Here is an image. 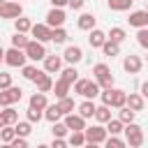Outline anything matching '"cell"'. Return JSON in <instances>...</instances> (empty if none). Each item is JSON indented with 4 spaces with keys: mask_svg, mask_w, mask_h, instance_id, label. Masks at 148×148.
<instances>
[{
    "mask_svg": "<svg viewBox=\"0 0 148 148\" xmlns=\"http://www.w3.org/2000/svg\"><path fill=\"white\" fill-rule=\"evenodd\" d=\"M106 132H109V136H120V134L125 132V123H123L120 118H111V120L106 123Z\"/></svg>",
    "mask_w": 148,
    "mask_h": 148,
    "instance_id": "obj_25",
    "label": "cell"
},
{
    "mask_svg": "<svg viewBox=\"0 0 148 148\" xmlns=\"http://www.w3.org/2000/svg\"><path fill=\"white\" fill-rule=\"evenodd\" d=\"M65 125H67L72 132H86V127H88V125H86V118H83L79 111H76V113H67V116H65Z\"/></svg>",
    "mask_w": 148,
    "mask_h": 148,
    "instance_id": "obj_11",
    "label": "cell"
},
{
    "mask_svg": "<svg viewBox=\"0 0 148 148\" xmlns=\"http://www.w3.org/2000/svg\"><path fill=\"white\" fill-rule=\"evenodd\" d=\"M16 123H18V111L14 106H2V111H0V127L16 125Z\"/></svg>",
    "mask_w": 148,
    "mask_h": 148,
    "instance_id": "obj_17",
    "label": "cell"
},
{
    "mask_svg": "<svg viewBox=\"0 0 148 148\" xmlns=\"http://www.w3.org/2000/svg\"><path fill=\"white\" fill-rule=\"evenodd\" d=\"M136 44H139L141 49H146V51H148V28L136 30Z\"/></svg>",
    "mask_w": 148,
    "mask_h": 148,
    "instance_id": "obj_44",
    "label": "cell"
},
{
    "mask_svg": "<svg viewBox=\"0 0 148 148\" xmlns=\"http://www.w3.org/2000/svg\"><path fill=\"white\" fill-rule=\"evenodd\" d=\"M32 83L37 86V90H39V92H51V90H53V86H56V83H53V79H51V74H49L46 69H42V72H39V76H37Z\"/></svg>",
    "mask_w": 148,
    "mask_h": 148,
    "instance_id": "obj_14",
    "label": "cell"
},
{
    "mask_svg": "<svg viewBox=\"0 0 148 148\" xmlns=\"http://www.w3.org/2000/svg\"><path fill=\"white\" fill-rule=\"evenodd\" d=\"M39 72H42V69H37L35 65H25V67H21V76L28 79V81H35V79L39 76Z\"/></svg>",
    "mask_w": 148,
    "mask_h": 148,
    "instance_id": "obj_38",
    "label": "cell"
},
{
    "mask_svg": "<svg viewBox=\"0 0 148 148\" xmlns=\"http://www.w3.org/2000/svg\"><path fill=\"white\" fill-rule=\"evenodd\" d=\"M106 39H109V35H106L104 30H99V28H95V30L88 32V44H90L92 49H102V46L106 44Z\"/></svg>",
    "mask_w": 148,
    "mask_h": 148,
    "instance_id": "obj_16",
    "label": "cell"
},
{
    "mask_svg": "<svg viewBox=\"0 0 148 148\" xmlns=\"http://www.w3.org/2000/svg\"><path fill=\"white\" fill-rule=\"evenodd\" d=\"M12 146H14V148H30V146H28V139H23V136H16V139L12 141Z\"/></svg>",
    "mask_w": 148,
    "mask_h": 148,
    "instance_id": "obj_48",
    "label": "cell"
},
{
    "mask_svg": "<svg viewBox=\"0 0 148 148\" xmlns=\"http://www.w3.org/2000/svg\"><path fill=\"white\" fill-rule=\"evenodd\" d=\"M51 25L49 23H35L32 25V30H30V35H32V39H37V42H51Z\"/></svg>",
    "mask_w": 148,
    "mask_h": 148,
    "instance_id": "obj_10",
    "label": "cell"
},
{
    "mask_svg": "<svg viewBox=\"0 0 148 148\" xmlns=\"http://www.w3.org/2000/svg\"><path fill=\"white\" fill-rule=\"evenodd\" d=\"M18 16H23L21 2L9 0V2H2V5H0V18H18Z\"/></svg>",
    "mask_w": 148,
    "mask_h": 148,
    "instance_id": "obj_7",
    "label": "cell"
},
{
    "mask_svg": "<svg viewBox=\"0 0 148 148\" xmlns=\"http://www.w3.org/2000/svg\"><path fill=\"white\" fill-rule=\"evenodd\" d=\"M7 88H12V74L0 72V90H7Z\"/></svg>",
    "mask_w": 148,
    "mask_h": 148,
    "instance_id": "obj_45",
    "label": "cell"
},
{
    "mask_svg": "<svg viewBox=\"0 0 148 148\" xmlns=\"http://www.w3.org/2000/svg\"><path fill=\"white\" fill-rule=\"evenodd\" d=\"M104 148H127V141L120 139V136H109L104 141Z\"/></svg>",
    "mask_w": 148,
    "mask_h": 148,
    "instance_id": "obj_42",
    "label": "cell"
},
{
    "mask_svg": "<svg viewBox=\"0 0 148 148\" xmlns=\"http://www.w3.org/2000/svg\"><path fill=\"white\" fill-rule=\"evenodd\" d=\"M28 106H32V109H39V111H44L46 106H49V99H46V92H32L30 95V99H28Z\"/></svg>",
    "mask_w": 148,
    "mask_h": 148,
    "instance_id": "obj_19",
    "label": "cell"
},
{
    "mask_svg": "<svg viewBox=\"0 0 148 148\" xmlns=\"http://www.w3.org/2000/svg\"><path fill=\"white\" fill-rule=\"evenodd\" d=\"M14 127H16V136H23V139H28L30 132H32V123H30L28 118H25V120H18Z\"/></svg>",
    "mask_w": 148,
    "mask_h": 148,
    "instance_id": "obj_33",
    "label": "cell"
},
{
    "mask_svg": "<svg viewBox=\"0 0 148 148\" xmlns=\"http://www.w3.org/2000/svg\"><path fill=\"white\" fill-rule=\"evenodd\" d=\"M74 86L69 83V81H65V79H58L56 81V86H53V92H56V99H62V97H69V90H72Z\"/></svg>",
    "mask_w": 148,
    "mask_h": 148,
    "instance_id": "obj_21",
    "label": "cell"
},
{
    "mask_svg": "<svg viewBox=\"0 0 148 148\" xmlns=\"http://www.w3.org/2000/svg\"><path fill=\"white\" fill-rule=\"evenodd\" d=\"M69 143H67V139H56L53 136V141H51V148H67Z\"/></svg>",
    "mask_w": 148,
    "mask_h": 148,
    "instance_id": "obj_49",
    "label": "cell"
},
{
    "mask_svg": "<svg viewBox=\"0 0 148 148\" xmlns=\"http://www.w3.org/2000/svg\"><path fill=\"white\" fill-rule=\"evenodd\" d=\"M134 116H136V111H132L130 106H123V109H118V118L125 123V125H130V123H134Z\"/></svg>",
    "mask_w": 148,
    "mask_h": 148,
    "instance_id": "obj_40",
    "label": "cell"
},
{
    "mask_svg": "<svg viewBox=\"0 0 148 148\" xmlns=\"http://www.w3.org/2000/svg\"><path fill=\"white\" fill-rule=\"evenodd\" d=\"M99 146H102V143H90V141H88V143H86L83 148H99Z\"/></svg>",
    "mask_w": 148,
    "mask_h": 148,
    "instance_id": "obj_53",
    "label": "cell"
},
{
    "mask_svg": "<svg viewBox=\"0 0 148 148\" xmlns=\"http://www.w3.org/2000/svg\"><path fill=\"white\" fill-rule=\"evenodd\" d=\"M51 2V7H67L69 5V0H49Z\"/></svg>",
    "mask_w": 148,
    "mask_h": 148,
    "instance_id": "obj_52",
    "label": "cell"
},
{
    "mask_svg": "<svg viewBox=\"0 0 148 148\" xmlns=\"http://www.w3.org/2000/svg\"><path fill=\"white\" fill-rule=\"evenodd\" d=\"M106 35H109V39H111V42H116V44H123V42L127 39V32H125L123 28H118V25H116V28H111Z\"/></svg>",
    "mask_w": 148,
    "mask_h": 148,
    "instance_id": "obj_35",
    "label": "cell"
},
{
    "mask_svg": "<svg viewBox=\"0 0 148 148\" xmlns=\"http://www.w3.org/2000/svg\"><path fill=\"white\" fill-rule=\"evenodd\" d=\"M141 67H143V60H141L139 56L130 53V56H125V58H123V69H125L127 74H139V72H141Z\"/></svg>",
    "mask_w": 148,
    "mask_h": 148,
    "instance_id": "obj_13",
    "label": "cell"
},
{
    "mask_svg": "<svg viewBox=\"0 0 148 148\" xmlns=\"http://www.w3.org/2000/svg\"><path fill=\"white\" fill-rule=\"evenodd\" d=\"M92 76H95V81L102 86V90H104V88H113V74H111V69H109L106 62H97V65L92 67Z\"/></svg>",
    "mask_w": 148,
    "mask_h": 148,
    "instance_id": "obj_1",
    "label": "cell"
},
{
    "mask_svg": "<svg viewBox=\"0 0 148 148\" xmlns=\"http://www.w3.org/2000/svg\"><path fill=\"white\" fill-rule=\"evenodd\" d=\"M44 118H46L51 125H53V123H58L60 118H65V116H62V111H60V106H58V102H56V104H49V106L44 109Z\"/></svg>",
    "mask_w": 148,
    "mask_h": 148,
    "instance_id": "obj_24",
    "label": "cell"
},
{
    "mask_svg": "<svg viewBox=\"0 0 148 148\" xmlns=\"http://www.w3.org/2000/svg\"><path fill=\"white\" fill-rule=\"evenodd\" d=\"M25 118L35 125V123H39L42 118H44V111H39V109H32V106H28V111H25Z\"/></svg>",
    "mask_w": 148,
    "mask_h": 148,
    "instance_id": "obj_43",
    "label": "cell"
},
{
    "mask_svg": "<svg viewBox=\"0 0 148 148\" xmlns=\"http://www.w3.org/2000/svg\"><path fill=\"white\" fill-rule=\"evenodd\" d=\"M123 134H125V141H127L130 148H141L143 146V130H141V125L130 123V125H125Z\"/></svg>",
    "mask_w": 148,
    "mask_h": 148,
    "instance_id": "obj_2",
    "label": "cell"
},
{
    "mask_svg": "<svg viewBox=\"0 0 148 148\" xmlns=\"http://www.w3.org/2000/svg\"><path fill=\"white\" fill-rule=\"evenodd\" d=\"M95 23H97V18H95V14H90V12H83V14L76 18V25H79V30H86V32L95 30Z\"/></svg>",
    "mask_w": 148,
    "mask_h": 148,
    "instance_id": "obj_18",
    "label": "cell"
},
{
    "mask_svg": "<svg viewBox=\"0 0 148 148\" xmlns=\"http://www.w3.org/2000/svg\"><path fill=\"white\" fill-rule=\"evenodd\" d=\"M51 42L53 44H65L67 42V30L65 28H53L51 30Z\"/></svg>",
    "mask_w": 148,
    "mask_h": 148,
    "instance_id": "obj_37",
    "label": "cell"
},
{
    "mask_svg": "<svg viewBox=\"0 0 148 148\" xmlns=\"http://www.w3.org/2000/svg\"><path fill=\"white\" fill-rule=\"evenodd\" d=\"M102 53H104L106 58H116V56L120 53V44H116V42H111V39H106V44L102 46Z\"/></svg>",
    "mask_w": 148,
    "mask_h": 148,
    "instance_id": "obj_36",
    "label": "cell"
},
{
    "mask_svg": "<svg viewBox=\"0 0 148 148\" xmlns=\"http://www.w3.org/2000/svg\"><path fill=\"white\" fill-rule=\"evenodd\" d=\"M16 2H18V0H16Z\"/></svg>",
    "mask_w": 148,
    "mask_h": 148,
    "instance_id": "obj_58",
    "label": "cell"
},
{
    "mask_svg": "<svg viewBox=\"0 0 148 148\" xmlns=\"http://www.w3.org/2000/svg\"><path fill=\"white\" fill-rule=\"evenodd\" d=\"M127 23H130L132 28H136V30L148 28V12H146V9H134V12H130Z\"/></svg>",
    "mask_w": 148,
    "mask_h": 148,
    "instance_id": "obj_9",
    "label": "cell"
},
{
    "mask_svg": "<svg viewBox=\"0 0 148 148\" xmlns=\"http://www.w3.org/2000/svg\"><path fill=\"white\" fill-rule=\"evenodd\" d=\"M67 143H69L72 148H83V146L88 143V139H86V132H69V136H67Z\"/></svg>",
    "mask_w": 148,
    "mask_h": 148,
    "instance_id": "obj_26",
    "label": "cell"
},
{
    "mask_svg": "<svg viewBox=\"0 0 148 148\" xmlns=\"http://www.w3.org/2000/svg\"><path fill=\"white\" fill-rule=\"evenodd\" d=\"M86 86H88V79H79V81L74 83V95H83Z\"/></svg>",
    "mask_w": 148,
    "mask_h": 148,
    "instance_id": "obj_47",
    "label": "cell"
},
{
    "mask_svg": "<svg viewBox=\"0 0 148 148\" xmlns=\"http://www.w3.org/2000/svg\"><path fill=\"white\" fill-rule=\"evenodd\" d=\"M62 60H65L62 56H56L53 53V56H46L42 62H44V69L49 74H58V72H62Z\"/></svg>",
    "mask_w": 148,
    "mask_h": 148,
    "instance_id": "obj_15",
    "label": "cell"
},
{
    "mask_svg": "<svg viewBox=\"0 0 148 148\" xmlns=\"http://www.w3.org/2000/svg\"><path fill=\"white\" fill-rule=\"evenodd\" d=\"M86 139H88L90 143H104V141L109 139L106 125H99V123H95V125L86 127Z\"/></svg>",
    "mask_w": 148,
    "mask_h": 148,
    "instance_id": "obj_5",
    "label": "cell"
},
{
    "mask_svg": "<svg viewBox=\"0 0 148 148\" xmlns=\"http://www.w3.org/2000/svg\"><path fill=\"white\" fill-rule=\"evenodd\" d=\"M76 111L88 120V118H95V111H97V104L92 102V99H83L79 106H76Z\"/></svg>",
    "mask_w": 148,
    "mask_h": 148,
    "instance_id": "obj_23",
    "label": "cell"
},
{
    "mask_svg": "<svg viewBox=\"0 0 148 148\" xmlns=\"http://www.w3.org/2000/svg\"><path fill=\"white\" fill-rule=\"evenodd\" d=\"M21 97H23V90L18 86H12L7 90H0V106H12V104L21 102Z\"/></svg>",
    "mask_w": 148,
    "mask_h": 148,
    "instance_id": "obj_6",
    "label": "cell"
},
{
    "mask_svg": "<svg viewBox=\"0 0 148 148\" xmlns=\"http://www.w3.org/2000/svg\"><path fill=\"white\" fill-rule=\"evenodd\" d=\"M83 2H86V0H69V5H67V7H69V9H76V12H79V9L83 7Z\"/></svg>",
    "mask_w": 148,
    "mask_h": 148,
    "instance_id": "obj_50",
    "label": "cell"
},
{
    "mask_svg": "<svg viewBox=\"0 0 148 148\" xmlns=\"http://www.w3.org/2000/svg\"><path fill=\"white\" fill-rule=\"evenodd\" d=\"M95 120H97L99 125H106V123L111 120V106L99 104V106H97V111H95Z\"/></svg>",
    "mask_w": 148,
    "mask_h": 148,
    "instance_id": "obj_30",
    "label": "cell"
},
{
    "mask_svg": "<svg viewBox=\"0 0 148 148\" xmlns=\"http://www.w3.org/2000/svg\"><path fill=\"white\" fill-rule=\"evenodd\" d=\"M106 5L111 12H130L134 0H106Z\"/></svg>",
    "mask_w": 148,
    "mask_h": 148,
    "instance_id": "obj_27",
    "label": "cell"
},
{
    "mask_svg": "<svg viewBox=\"0 0 148 148\" xmlns=\"http://www.w3.org/2000/svg\"><path fill=\"white\" fill-rule=\"evenodd\" d=\"M99 97H102V104H106V106H111V102H113V88H104Z\"/></svg>",
    "mask_w": 148,
    "mask_h": 148,
    "instance_id": "obj_46",
    "label": "cell"
},
{
    "mask_svg": "<svg viewBox=\"0 0 148 148\" xmlns=\"http://www.w3.org/2000/svg\"><path fill=\"white\" fill-rule=\"evenodd\" d=\"M16 139V127L14 125H5L2 130H0V141L2 143H12Z\"/></svg>",
    "mask_w": 148,
    "mask_h": 148,
    "instance_id": "obj_34",
    "label": "cell"
},
{
    "mask_svg": "<svg viewBox=\"0 0 148 148\" xmlns=\"http://www.w3.org/2000/svg\"><path fill=\"white\" fill-rule=\"evenodd\" d=\"M127 106V92L120 90V88H113V102H111V109H123Z\"/></svg>",
    "mask_w": 148,
    "mask_h": 148,
    "instance_id": "obj_29",
    "label": "cell"
},
{
    "mask_svg": "<svg viewBox=\"0 0 148 148\" xmlns=\"http://www.w3.org/2000/svg\"><path fill=\"white\" fill-rule=\"evenodd\" d=\"M23 51H25L28 60H32V62H39V60H44V58L49 56V53H46L44 42H37V39H30V44H28Z\"/></svg>",
    "mask_w": 148,
    "mask_h": 148,
    "instance_id": "obj_4",
    "label": "cell"
},
{
    "mask_svg": "<svg viewBox=\"0 0 148 148\" xmlns=\"http://www.w3.org/2000/svg\"><path fill=\"white\" fill-rule=\"evenodd\" d=\"M146 62H148V56H146Z\"/></svg>",
    "mask_w": 148,
    "mask_h": 148,
    "instance_id": "obj_57",
    "label": "cell"
},
{
    "mask_svg": "<svg viewBox=\"0 0 148 148\" xmlns=\"http://www.w3.org/2000/svg\"><path fill=\"white\" fill-rule=\"evenodd\" d=\"M62 58H65V62H67V65H79V62L83 60V49H81V46H76V44H69V46L65 49Z\"/></svg>",
    "mask_w": 148,
    "mask_h": 148,
    "instance_id": "obj_12",
    "label": "cell"
},
{
    "mask_svg": "<svg viewBox=\"0 0 148 148\" xmlns=\"http://www.w3.org/2000/svg\"><path fill=\"white\" fill-rule=\"evenodd\" d=\"M32 25H35V23H32L28 16H18V18H14V30H16V32H23V35H25V32L32 30Z\"/></svg>",
    "mask_w": 148,
    "mask_h": 148,
    "instance_id": "obj_28",
    "label": "cell"
},
{
    "mask_svg": "<svg viewBox=\"0 0 148 148\" xmlns=\"http://www.w3.org/2000/svg\"><path fill=\"white\" fill-rule=\"evenodd\" d=\"M0 148H14V146H12V143H2Z\"/></svg>",
    "mask_w": 148,
    "mask_h": 148,
    "instance_id": "obj_55",
    "label": "cell"
},
{
    "mask_svg": "<svg viewBox=\"0 0 148 148\" xmlns=\"http://www.w3.org/2000/svg\"><path fill=\"white\" fill-rule=\"evenodd\" d=\"M65 18H67V16H65V9H62V7H51L44 23H49L51 28H62V25H65Z\"/></svg>",
    "mask_w": 148,
    "mask_h": 148,
    "instance_id": "obj_8",
    "label": "cell"
},
{
    "mask_svg": "<svg viewBox=\"0 0 148 148\" xmlns=\"http://www.w3.org/2000/svg\"><path fill=\"white\" fill-rule=\"evenodd\" d=\"M127 106L139 113V111H143V106H146V97H143L141 92H130V95H127Z\"/></svg>",
    "mask_w": 148,
    "mask_h": 148,
    "instance_id": "obj_20",
    "label": "cell"
},
{
    "mask_svg": "<svg viewBox=\"0 0 148 148\" xmlns=\"http://www.w3.org/2000/svg\"><path fill=\"white\" fill-rule=\"evenodd\" d=\"M69 132H72V130L65 125V120H62V123L58 120V123H53V125H51V134H53L56 139H65V136H69Z\"/></svg>",
    "mask_w": 148,
    "mask_h": 148,
    "instance_id": "obj_32",
    "label": "cell"
},
{
    "mask_svg": "<svg viewBox=\"0 0 148 148\" xmlns=\"http://www.w3.org/2000/svg\"><path fill=\"white\" fill-rule=\"evenodd\" d=\"M37 148H51V143H37Z\"/></svg>",
    "mask_w": 148,
    "mask_h": 148,
    "instance_id": "obj_54",
    "label": "cell"
},
{
    "mask_svg": "<svg viewBox=\"0 0 148 148\" xmlns=\"http://www.w3.org/2000/svg\"><path fill=\"white\" fill-rule=\"evenodd\" d=\"M60 79H65V81H69L72 86L79 81V72H76V65H67V67H62V72H60Z\"/></svg>",
    "mask_w": 148,
    "mask_h": 148,
    "instance_id": "obj_31",
    "label": "cell"
},
{
    "mask_svg": "<svg viewBox=\"0 0 148 148\" xmlns=\"http://www.w3.org/2000/svg\"><path fill=\"white\" fill-rule=\"evenodd\" d=\"M102 95V86L95 81V79H88V86H86V90H83V99H95V97H99Z\"/></svg>",
    "mask_w": 148,
    "mask_h": 148,
    "instance_id": "obj_22",
    "label": "cell"
},
{
    "mask_svg": "<svg viewBox=\"0 0 148 148\" xmlns=\"http://www.w3.org/2000/svg\"><path fill=\"white\" fill-rule=\"evenodd\" d=\"M25 60H28V56H25V51L23 49H16V46H12V49H7L5 51V65L7 67H25Z\"/></svg>",
    "mask_w": 148,
    "mask_h": 148,
    "instance_id": "obj_3",
    "label": "cell"
},
{
    "mask_svg": "<svg viewBox=\"0 0 148 148\" xmlns=\"http://www.w3.org/2000/svg\"><path fill=\"white\" fill-rule=\"evenodd\" d=\"M139 92H141V95H143V97L148 99V79H146V81H143V83L139 86Z\"/></svg>",
    "mask_w": 148,
    "mask_h": 148,
    "instance_id": "obj_51",
    "label": "cell"
},
{
    "mask_svg": "<svg viewBox=\"0 0 148 148\" xmlns=\"http://www.w3.org/2000/svg\"><path fill=\"white\" fill-rule=\"evenodd\" d=\"M58 106H60V111H62V116H67V113H74V99L72 97H62V99H58Z\"/></svg>",
    "mask_w": 148,
    "mask_h": 148,
    "instance_id": "obj_39",
    "label": "cell"
},
{
    "mask_svg": "<svg viewBox=\"0 0 148 148\" xmlns=\"http://www.w3.org/2000/svg\"><path fill=\"white\" fill-rule=\"evenodd\" d=\"M143 9H146V12H148V0H146V7H143Z\"/></svg>",
    "mask_w": 148,
    "mask_h": 148,
    "instance_id": "obj_56",
    "label": "cell"
},
{
    "mask_svg": "<svg viewBox=\"0 0 148 148\" xmlns=\"http://www.w3.org/2000/svg\"><path fill=\"white\" fill-rule=\"evenodd\" d=\"M30 44V37H25L23 32H14V37H12V46H16V49H25Z\"/></svg>",
    "mask_w": 148,
    "mask_h": 148,
    "instance_id": "obj_41",
    "label": "cell"
}]
</instances>
